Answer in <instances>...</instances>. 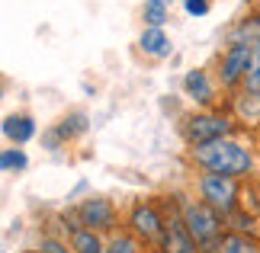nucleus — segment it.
Wrapping results in <instances>:
<instances>
[{"label": "nucleus", "mask_w": 260, "mask_h": 253, "mask_svg": "<svg viewBox=\"0 0 260 253\" xmlns=\"http://www.w3.org/2000/svg\"><path fill=\"white\" fill-rule=\"evenodd\" d=\"M186 157H189V164L196 170H203V173H225V176H235V179L251 176L254 167H257L254 148L247 144V141H241L238 135L186 148Z\"/></svg>", "instance_id": "1"}, {"label": "nucleus", "mask_w": 260, "mask_h": 253, "mask_svg": "<svg viewBox=\"0 0 260 253\" xmlns=\"http://www.w3.org/2000/svg\"><path fill=\"white\" fill-rule=\"evenodd\" d=\"M174 199H177V205H180V215H183V221H186V231L193 234V240L199 244V250H203V253H212L215 244L222 240V234L228 231L225 218L218 215L215 208H209L206 202H199V199L180 196V192H177Z\"/></svg>", "instance_id": "2"}, {"label": "nucleus", "mask_w": 260, "mask_h": 253, "mask_svg": "<svg viewBox=\"0 0 260 253\" xmlns=\"http://www.w3.org/2000/svg\"><path fill=\"white\" fill-rule=\"evenodd\" d=\"M235 131H238V119L228 109H215V106L212 109H193L180 122V135H183L186 148L209 144V141H218V138H232Z\"/></svg>", "instance_id": "3"}, {"label": "nucleus", "mask_w": 260, "mask_h": 253, "mask_svg": "<svg viewBox=\"0 0 260 253\" xmlns=\"http://www.w3.org/2000/svg\"><path fill=\"white\" fill-rule=\"evenodd\" d=\"M196 196L199 202H206L209 208H215L222 218H228L232 211L241 208V179L225 176V173H196Z\"/></svg>", "instance_id": "4"}, {"label": "nucleus", "mask_w": 260, "mask_h": 253, "mask_svg": "<svg viewBox=\"0 0 260 253\" xmlns=\"http://www.w3.org/2000/svg\"><path fill=\"white\" fill-rule=\"evenodd\" d=\"M251 58H254L251 42H235V45L222 48L218 64H215V80L225 93H238V90L244 87V77H247V70H251Z\"/></svg>", "instance_id": "5"}, {"label": "nucleus", "mask_w": 260, "mask_h": 253, "mask_svg": "<svg viewBox=\"0 0 260 253\" xmlns=\"http://www.w3.org/2000/svg\"><path fill=\"white\" fill-rule=\"evenodd\" d=\"M125 225L128 231L148 247H157L164 237V228H167V215L161 211L154 199H138L128 205V215H125Z\"/></svg>", "instance_id": "6"}, {"label": "nucleus", "mask_w": 260, "mask_h": 253, "mask_svg": "<svg viewBox=\"0 0 260 253\" xmlns=\"http://www.w3.org/2000/svg\"><path fill=\"white\" fill-rule=\"evenodd\" d=\"M74 221L81 228H90V231H116V221H119V211L113 205V199L106 196H87L74 205Z\"/></svg>", "instance_id": "7"}, {"label": "nucleus", "mask_w": 260, "mask_h": 253, "mask_svg": "<svg viewBox=\"0 0 260 253\" xmlns=\"http://www.w3.org/2000/svg\"><path fill=\"white\" fill-rule=\"evenodd\" d=\"M180 87H183V96L196 109H212L218 103V80L209 67H189L180 80Z\"/></svg>", "instance_id": "8"}, {"label": "nucleus", "mask_w": 260, "mask_h": 253, "mask_svg": "<svg viewBox=\"0 0 260 253\" xmlns=\"http://www.w3.org/2000/svg\"><path fill=\"white\" fill-rule=\"evenodd\" d=\"M164 215H167V228H164L161 244H157V253H203L199 244L193 240V234L186 231V221H183V215H180L177 199H174V205L167 208Z\"/></svg>", "instance_id": "9"}, {"label": "nucleus", "mask_w": 260, "mask_h": 253, "mask_svg": "<svg viewBox=\"0 0 260 253\" xmlns=\"http://www.w3.org/2000/svg\"><path fill=\"white\" fill-rule=\"evenodd\" d=\"M135 45L145 58H154V61L174 55V42H171V35H167V29H161V26H142Z\"/></svg>", "instance_id": "10"}, {"label": "nucleus", "mask_w": 260, "mask_h": 253, "mask_svg": "<svg viewBox=\"0 0 260 253\" xmlns=\"http://www.w3.org/2000/svg\"><path fill=\"white\" fill-rule=\"evenodd\" d=\"M0 131H4L7 144L23 148V144H29V141L39 135V122H36L29 113H10V116H4V125H0Z\"/></svg>", "instance_id": "11"}, {"label": "nucleus", "mask_w": 260, "mask_h": 253, "mask_svg": "<svg viewBox=\"0 0 260 253\" xmlns=\"http://www.w3.org/2000/svg\"><path fill=\"white\" fill-rule=\"evenodd\" d=\"M228 113L238 119V125H260V96L247 93V90H238V93H232Z\"/></svg>", "instance_id": "12"}, {"label": "nucleus", "mask_w": 260, "mask_h": 253, "mask_svg": "<svg viewBox=\"0 0 260 253\" xmlns=\"http://www.w3.org/2000/svg\"><path fill=\"white\" fill-rule=\"evenodd\" d=\"M260 39V13L251 7L244 16H238L232 26H228V32H225V45H235V42H257Z\"/></svg>", "instance_id": "13"}, {"label": "nucleus", "mask_w": 260, "mask_h": 253, "mask_svg": "<svg viewBox=\"0 0 260 253\" xmlns=\"http://www.w3.org/2000/svg\"><path fill=\"white\" fill-rule=\"evenodd\" d=\"M55 131L61 135L64 144H71V141H77L81 135H87V131H90V116L84 113V109H71V113H64L55 122Z\"/></svg>", "instance_id": "14"}, {"label": "nucleus", "mask_w": 260, "mask_h": 253, "mask_svg": "<svg viewBox=\"0 0 260 253\" xmlns=\"http://www.w3.org/2000/svg\"><path fill=\"white\" fill-rule=\"evenodd\" d=\"M212 253H260V240L254 234H241V231H225Z\"/></svg>", "instance_id": "15"}, {"label": "nucleus", "mask_w": 260, "mask_h": 253, "mask_svg": "<svg viewBox=\"0 0 260 253\" xmlns=\"http://www.w3.org/2000/svg\"><path fill=\"white\" fill-rule=\"evenodd\" d=\"M68 244H71L74 253H103V250H106L103 237H100L96 231H90V228H74Z\"/></svg>", "instance_id": "16"}, {"label": "nucleus", "mask_w": 260, "mask_h": 253, "mask_svg": "<svg viewBox=\"0 0 260 253\" xmlns=\"http://www.w3.org/2000/svg\"><path fill=\"white\" fill-rule=\"evenodd\" d=\"M29 170V154L23 148L10 144L0 151V173H26Z\"/></svg>", "instance_id": "17"}, {"label": "nucleus", "mask_w": 260, "mask_h": 253, "mask_svg": "<svg viewBox=\"0 0 260 253\" xmlns=\"http://www.w3.org/2000/svg\"><path fill=\"white\" fill-rule=\"evenodd\" d=\"M103 253H142V240L132 231H113V237L106 240Z\"/></svg>", "instance_id": "18"}, {"label": "nucleus", "mask_w": 260, "mask_h": 253, "mask_svg": "<svg viewBox=\"0 0 260 253\" xmlns=\"http://www.w3.org/2000/svg\"><path fill=\"white\" fill-rule=\"evenodd\" d=\"M247 93H257L260 96V39L254 42V58H251V70H247V77H244V87Z\"/></svg>", "instance_id": "19"}, {"label": "nucleus", "mask_w": 260, "mask_h": 253, "mask_svg": "<svg viewBox=\"0 0 260 253\" xmlns=\"http://www.w3.org/2000/svg\"><path fill=\"white\" fill-rule=\"evenodd\" d=\"M167 23H171V10L142 4V26H161V29H167Z\"/></svg>", "instance_id": "20"}, {"label": "nucleus", "mask_w": 260, "mask_h": 253, "mask_svg": "<svg viewBox=\"0 0 260 253\" xmlns=\"http://www.w3.org/2000/svg\"><path fill=\"white\" fill-rule=\"evenodd\" d=\"M180 7H183V13L193 16V19H203V16L212 13V0H180Z\"/></svg>", "instance_id": "21"}, {"label": "nucleus", "mask_w": 260, "mask_h": 253, "mask_svg": "<svg viewBox=\"0 0 260 253\" xmlns=\"http://www.w3.org/2000/svg\"><path fill=\"white\" fill-rule=\"evenodd\" d=\"M39 253H74V250H71V244H64L58 237H42L39 240Z\"/></svg>", "instance_id": "22"}, {"label": "nucleus", "mask_w": 260, "mask_h": 253, "mask_svg": "<svg viewBox=\"0 0 260 253\" xmlns=\"http://www.w3.org/2000/svg\"><path fill=\"white\" fill-rule=\"evenodd\" d=\"M42 148H45V151H61V148H64V141H61V135L55 131V125L42 131Z\"/></svg>", "instance_id": "23"}, {"label": "nucleus", "mask_w": 260, "mask_h": 253, "mask_svg": "<svg viewBox=\"0 0 260 253\" xmlns=\"http://www.w3.org/2000/svg\"><path fill=\"white\" fill-rule=\"evenodd\" d=\"M148 7H164V10H174V0H145Z\"/></svg>", "instance_id": "24"}, {"label": "nucleus", "mask_w": 260, "mask_h": 253, "mask_svg": "<svg viewBox=\"0 0 260 253\" xmlns=\"http://www.w3.org/2000/svg\"><path fill=\"white\" fill-rule=\"evenodd\" d=\"M254 10H257V13H260V0H254Z\"/></svg>", "instance_id": "25"}]
</instances>
